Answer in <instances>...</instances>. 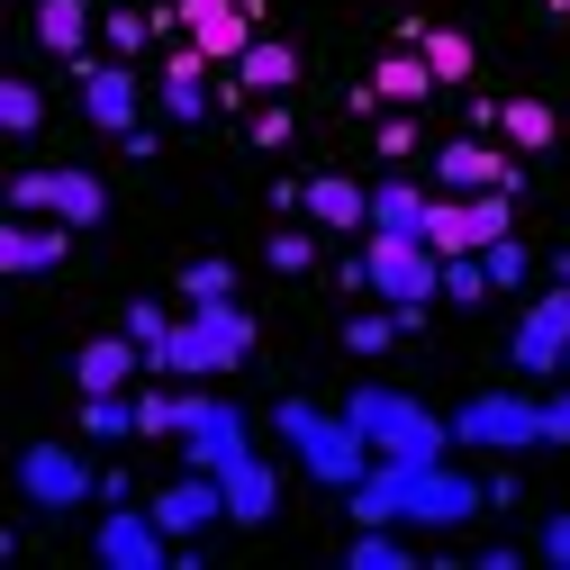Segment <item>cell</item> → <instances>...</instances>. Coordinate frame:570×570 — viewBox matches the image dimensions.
<instances>
[{"instance_id":"e0dca14e","label":"cell","mask_w":570,"mask_h":570,"mask_svg":"<svg viewBox=\"0 0 570 570\" xmlns=\"http://www.w3.org/2000/svg\"><path fill=\"white\" fill-rule=\"evenodd\" d=\"M63 254H73V227H63V218H28V208H19V218L0 227V263H10L19 281L28 272H63Z\"/></svg>"},{"instance_id":"7402d4cb","label":"cell","mask_w":570,"mask_h":570,"mask_svg":"<svg viewBox=\"0 0 570 570\" xmlns=\"http://www.w3.org/2000/svg\"><path fill=\"white\" fill-rule=\"evenodd\" d=\"M399 46H416L425 63H435V82H471V73H480L471 28H425V19H407V28H399Z\"/></svg>"},{"instance_id":"d6986e66","label":"cell","mask_w":570,"mask_h":570,"mask_svg":"<svg viewBox=\"0 0 570 570\" xmlns=\"http://www.w3.org/2000/svg\"><path fill=\"white\" fill-rule=\"evenodd\" d=\"M136 363H146V344H136L127 326H118V335H91V344L73 353V390H82V399H91V390H127Z\"/></svg>"},{"instance_id":"9c48e42d","label":"cell","mask_w":570,"mask_h":570,"mask_svg":"<svg viewBox=\"0 0 570 570\" xmlns=\"http://www.w3.org/2000/svg\"><path fill=\"white\" fill-rule=\"evenodd\" d=\"M508 190H435V227H425V245L435 254H489L498 236H508Z\"/></svg>"},{"instance_id":"e575fe53","label":"cell","mask_w":570,"mask_h":570,"mask_svg":"<svg viewBox=\"0 0 570 570\" xmlns=\"http://www.w3.org/2000/svg\"><path fill=\"white\" fill-rule=\"evenodd\" d=\"M372 155H381V164H407V155H416V118H407V109H381V127H372Z\"/></svg>"},{"instance_id":"9a60e30c","label":"cell","mask_w":570,"mask_h":570,"mask_svg":"<svg viewBox=\"0 0 570 570\" xmlns=\"http://www.w3.org/2000/svg\"><path fill=\"white\" fill-rule=\"evenodd\" d=\"M73 73H82V118H91L100 136H127V127H136V73H127L118 55H109V63H100V55H82Z\"/></svg>"},{"instance_id":"ee69618b","label":"cell","mask_w":570,"mask_h":570,"mask_svg":"<svg viewBox=\"0 0 570 570\" xmlns=\"http://www.w3.org/2000/svg\"><path fill=\"white\" fill-rule=\"evenodd\" d=\"M561 381H570V363H561Z\"/></svg>"},{"instance_id":"5bb4252c","label":"cell","mask_w":570,"mask_h":570,"mask_svg":"<svg viewBox=\"0 0 570 570\" xmlns=\"http://www.w3.org/2000/svg\"><path fill=\"white\" fill-rule=\"evenodd\" d=\"M227 517V480L218 471H190V480H173L164 498H155V525L173 534V543H190V534H208Z\"/></svg>"},{"instance_id":"484cf974","label":"cell","mask_w":570,"mask_h":570,"mask_svg":"<svg viewBox=\"0 0 570 570\" xmlns=\"http://www.w3.org/2000/svg\"><path fill=\"white\" fill-rule=\"evenodd\" d=\"M372 227H390V236H425V227H435V190L381 181V190H372Z\"/></svg>"},{"instance_id":"d590c367","label":"cell","mask_w":570,"mask_h":570,"mask_svg":"<svg viewBox=\"0 0 570 570\" xmlns=\"http://www.w3.org/2000/svg\"><path fill=\"white\" fill-rule=\"evenodd\" d=\"M173 326H181V317H164L155 299H127V335L146 344V363H155V353H164V335H173Z\"/></svg>"},{"instance_id":"52a82bcc","label":"cell","mask_w":570,"mask_h":570,"mask_svg":"<svg viewBox=\"0 0 570 570\" xmlns=\"http://www.w3.org/2000/svg\"><path fill=\"white\" fill-rule=\"evenodd\" d=\"M453 444H471V453H525V444H543V399H525V390L462 399L453 407Z\"/></svg>"},{"instance_id":"8d00e7d4","label":"cell","mask_w":570,"mask_h":570,"mask_svg":"<svg viewBox=\"0 0 570 570\" xmlns=\"http://www.w3.org/2000/svg\"><path fill=\"white\" fill-rule=\"evenodd\" d=\"M308 263H317L308 227H281V236H272V272H308Z\"/></svg>"},{"instance_id":"4316f807","label":"cell","mask_w":570,"mask_h":570,"mask_svg":"<svg viewBox=\"0 0 570 570\" xmlns=\"http://www.w3.org/2000/svg\"><path fill=\"white\" fill-rule=\"evenodd\" d=\"M372 82H381V100H390V109H416L425 91H435V63H425L416 46H399V55H381V63H372Z\"/></svg>"},{"instance_id":"8fae6325","label":"cell","mask_w":570,"mask_h":570,"mask_svg":"<svg viewBox=\"0 0 570 570\" xmlns=\"http://www.w3.org/2000/svg\"><path fill=\"white\" fill-rule=\"evenodd\" d=\"M435 190H525V164L498 146V136H453V146H435Z\"/></svg>"},{"instance_id":"7bdbcfd3","label":"cell","mask_w":570,"mask_h":570,"mask_svg":"<svg viewBox=\"0 0 570 570\" xmlns=\"http://www.w3.org/2000/svg\"><path fill=\"white\" fill-rule=\"evenodd\" d=\"M181 10H208V0H181Z\"/></svg>"},{"instance_id":"d6a6232c","label":"cell","mask_w":570,"mask_h":570,"mask_svg":"<svg viewBox=\"0 0 570 570\" xmlns=\"http://www.w3.org/2000/svg\"><path fill=\"white\" fill-rule=\"evenodd\" d=\"M390 335H407V317H399L390 299H381V308H363V317H344V344H353V353H381Z\"/></svg>"},{"instance_id":"ffe728a7","label":"cell","mask_w":570,"mask_h":570,"mask_svg":"<svg viewBox=\"0 0 570 570\" xmlns=\"http://www.w3.org/2000/svg\"><path fill=\"white\" fill-rule=\"evenodd\" d=\"M218 480H227V517H236V525H272V517H281V471H272L263 453H245V462L218 471Z\"/></svg>"},{"instance_id":"cb8c5ba5","label":"cell","mask_w":570,"mask_h":570,"mask_svg":"<svg viewBox=\"0 0 570 570\" xmlns=\"http://www.w3.org/2000/svg\"><path fill=\"white\" fill-rule=\"evenodd\" d=\"M308 218L317 227H372V190L344 173H308Z\"/></svg>"},{"instance_id":"f546056e","label":"cell","mask_w":570,"mask_h":570,"mask_svg":"<svg viewBox=\"0 0 570 570\" xmlns=\"http://www.w3.org/2000/svg\"><path fill=\"white\" fill-rule=\"evenodd\" d=\"M190 425V390H146L136 399V435H181Z\"/></svg>"},{"instance_id":"4dcf8cb0","label":"cell","mask_w":570,"mask_h":570,"mask_svg":"<svg viewBox=\"0 0 570 570\" xmlns=\"http://www.w3.org/2000/svg\"><path fill=\"white\" fill-rule=\"evenodd\" d=\"M498 291L489 281V254H444V299H462V308H480Z\"/></svg>"},{"instance_id":"ac0fdd59","label":"cell","mask_w":570,"mask_h":570,"mask_svg":"<svg viewBox=\"0 0 570 570\" xmlns=\"http://www.w3.org/2000/svg\"><path fill=\"white\" fill-rule=\"evenodd\" d=\"M155 100H164V118H181V127H208V109H218V91H208V55L199 46H181L164 73H155Z\"/></svg>"},{"instance_id":"1f68e13d","label":"cell","mask_w":570,"mask_h":570,"mask_svg":"<svg viewBox=\"0 0 570 570\" xmlns=\"http://www.w3.org/2000/svg\"><path fill=\"white\" fill-rule=\"evenodd\" d=\"M344 561H363V570H399V561H416V543H399L390 525H363V534L344 543Z\"/></svg>"},{"instance_id":"f1b7e54d","label":"cell","mask_w":570,"mask_h":570,"mask_svg":"<svg viewBox=\"0 0 570 570\" xmlns=\"http://www.w3.org/2000/svg\"><path fill=\"white\" fill-rule=\"evenodd\" d=\"M0 127H10V136H37V127H46V91H37L28 73L0 82Z\"/></svg>"},{"instance_id":"4fadbf2b","label":"cell","mask_w":570,"mask_h":570,"mask_svg":"<svg viewBox=\"0 0 570 570\" xmlns=\"http://www.w3.org/2000/svg\"><path fill=\"white\" fill-rule=\"evenodd\" d=\"M91 552H100L109 570H164V561H181V543L155 525V508H109L100 534H91Z\"/></svg>"},{"instance_id":"d4e9b609","label":"cell","mask_w":570,"mask_h":570,"mask_svg":"<svg viewBox=\"0 0 570 570\" xmlns=\"http://www.w3.org/2000/svg\"><path fill=\"white\" fill-rule=\"evenodd\" d=\"M91 28H100V19L82 10V0H37V46H55L63 63L91 55Z\"/></svg>"},{"instance_id":"ab89813d","label":"cell","mask_w":570,"mask_h":570,"mask_svg":"<svg viewBox=\"0 0 570 570\" xmlns=\"http://www.w3.org/2000/svg\"><path fill=\"white\" fill-rule=\"evenodd\" d=\"M245 146H263V155H281V146H291V109H281V100H272V109L254 118V136H245Z\"/></svg>"},{"instance_id":"277c9868","label":"cell","mask_w":570,"mask_h":570,"mask_svg":"<svg viewBox=\"0 0 570 570\" xmlns=\"http://www.w3.org/2000/svg\"><path fill=\"white\" fill-rule=\"evenodd\" d=\"M245 353H254V317H245L236 299H208V308H190V317L164 335L155 372H164V381H208V372H236Z\"/></svg>"},{"instance_id":"2e32d148","label":"cell","mask_w":570,"mask_h":570,"mask_svg":"<svg viewBox=\"0 0 570 570\" xmlns=\"http://www.w3.org/2000/svg\"><path fill=\"white\" fill-rule=\"evenodd\" d=\"M190 19V46L208 55V63H245V46L263 37V10L254 0H208V10H181Z\"/></svg>"},{"instance_id":"60d3db41","label":"cell","mask_w":570,"mask_h":570,"mask_svg":"<svg viewBox=\"0 0 570 570\" xmlns=\"http://www.w3.org/2000/svg\"><path fill=\"white\" fill-rule=\"evenodd\" d=\"M543 444H570V390L543 399Z\"/></svg>"},{"instance_id":"f35d334b","label":"cell","mask_w":570,"mask_h":570,"mask_svg":"<svg viewBox=\"0 0 570 570\" xmlns=\"http://www.w3.org/2000/svg\"><path fill=\"white\" fill-rule=\"evenodd\" d=\"M489 281H498V291H517V281H525V245H517V236L489 245Z\"/></svg>"},{"instance_id":"ba28073f","label":"cell","mask_w":570,"mask_h":570,"mask_svg":"<svg viewBox=\"0 0 570 570\" xmlns=\"http://www.w3.org/2000/svg\"><path fill=\"white\" fill-rule=\"evenodd\" d=\"M508 363H517L525 381H561V363H570V281L534 291V308H525L517 335H508Z\"/></svg>"},{"instance_id":"74e56055","label":"cell","mask_w":570,"mask_h":570,"mask_svg":"<svg viewBox=\"0 0 570 570\" xmlns=\"http://www.w3.org/2000/svg\"><path fill=\"white\" fill-rule=\"evenodd\" d=\"M100 37H109V55L127 63L136 46H146V19H136V10H109V19H100Z\"/></svg>"},{"instance_id":"44dd1931","label":"cell","mask_w":570,"mask_h":570,"mask_svg":"<svg viewBox=\"0 0 570 570\" xmlns=\"http://www.w3.org/2000/svg\"><path fill=\"white\" fill-rule=\"evenodd\" d=\"M498 146H508V155H543V146H561V109L534 100V91L498 100Z\"/></svg>"},{"instance_id":"5b68a950","label":"cell","mask_w":570,"mask_h":570,"mask_svg":"<svg viewBox=\"0 0 570 570\" xmlns=\"http://www.w3.org/2000/svg\"><path fill=\"white\" fill-rule=\"evenodd\" d=\"M363 272H372V299H390V308H425V299H444V254L425 245V236L363 227Z\"/></svg>"},{"instance_id":"7c38bea8","label":"cell","mask_w":570,"mask_h":570,"mask_svg":"<svg viewBox=\"0 0 570 570\" xmlns=\"http://www.w3.org/2000/svg\"><path fill=\"white\" fill-rule=\"evenodd\" d=\"M181 453H190V471H236V462L254 453V425H245V407H227V399H199V390H190Z\"/></svg>"},{"instance_id":"603a6c76","label":"cell","mask_w":570,"mask_h":570,"mask_svg":"<svg viewBox=\"0 0 570 570\" xmlns=\"http://www.w3.org/2000/svg\"><path fill=\"white\" fill-rule=\"evenodd\" d=\"M236 82H245L254 100H281V91L299 82V46H281V37H254V46H245V63H236Z\"/></svg>"},{"instance_id":"83f0119b","label":"cell","mask_w":570,"mask_h":570,"mask_svg":"<svg viewBox=\"0 0 570 570\" xmlns=\"http://www.w3.org/2000/svg\"><path fill=\"white\" fill-rule=\"evenodd\" d=\"M82 435H91V444H127V435H136V399H127V390H91V399H82Z\"/></svg>"},{"instance_id":"8992f818","label":"cell","mask_w":570,"mask_h":570,"mask_svg":"<svg viewBox=\"0 0 570 570\" xmlns=\"http://www.w3.org/2000/svg\"><path fill=\"white\" fill-rule=\"evenodd\" d=\"M10 208H28V218H63V227H100L109 218V181L100 173H82V164H28L19 181H10Z\"/></svg>"},{"instance_id":"b9f144b4","label":"cell","mask_w":570,"mask_h":570,"mask_svg":"<svg viewBox=\"0 0 570 570\" xmlns=\"http://www.w3.org/2000/svg\"><path fill=\"white\" fill-rule=\"evenodd\" d=\"M534 552H543V561H561V570H570V517H552V525H543V534H534Z\"/></svg>"},{"instance_id":"6da1fadb","label":"cell","mask_w":570,"mask_h":570,"mask_svg":"<svg viewBox=\"0 0 570 570\" xmlns=\"http://www.w3.org/2000/svg\"><path fill=\"white\" fill-rule=\"evenodd\" d=\"M480 508H489V480L444 471V462H372L363 489H344L353 525H425V534H444V525H471Z\"/></svg>"},{"instance_id":"f6af8a7d","label":"cell","mask_w":570,"mask_h":570,"mask_svg":"<svg viewBox=\"0 0 570 570\" xmlns=\"http://www.w3.org/2000/svg\"><path fill=\"white\" fill-rule=\"evenodd\" d=\"M561 10H570V0H561Z\"/></svg>"},{"instance_id":"836d02e7","label":"cell","mask_w":570,"mask_h":570,"mask_svg":"<svg viewBox=\"0 0 570 570\" xmlns=\"http://www.w3.org/2000/svg\"><path fill=\"white\" fill-rule=\"evenodd\" d=\"M181 299H190V308H208V299H236V272H227L218 254H208V263H190V272H181Z\"/></svg>"},{"instance_id":"30bf717a","label":"cell","mask_w":570,"mask_h":570,"mask_svg":"<svg viewBox=\"0 0 570 570\" xmlns=\"http://www.w3.org/2000/svg\"><path fill=\"white\" fill-rule=\"evenodd\" d=\"M19 498L46 508V517H63V508H82V498H100V471L73 444H28L19 453Z\"/></svg>"},{"instance_id":"3957f363","label":"cell","mask_w":570,"mask_h":570,"mask_svg":"<svg viewBox=\"0 0 570 570\" xmlns=\"http://www.w3.org/2000/svg\"><path fill=\"white\" fill-rule=\"evenodd\" d=\"M344 416L372 435L381 462H444V444H453V416H435L425 399H407L390 381H363V390L344 399Z\"/></svg>"},{"instance_id":"7a4b0ae2","label":"cell","mask_w":570,"mask_h":570,"mask_svg":"<svg viewBox=\"0 0 570 570\" xmlns=\"http://www.w3.org/2000/svg\"><path fill=\"white\" fill-rule=\"evenodd\" d=\"M272 435L281 444H291L299 453V471L308 480H326V489H363L372 480V435H363V425H353V416H326V407H308V399H281L272 407Z\"/></svg>"}]
</instances>
